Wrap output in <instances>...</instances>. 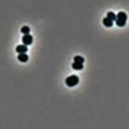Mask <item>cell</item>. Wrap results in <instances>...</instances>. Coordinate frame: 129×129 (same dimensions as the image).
I'll return each instance as SVG.
<instances>
[{
  "label": "cell",
  "mask_w": 129,
  "mask_h": 129,
  "mask_svg": "<svg viewBox=\"0 0 129 129\" xmlns=\"http://www.w3.org/2000/svg\"><path fill=\"white\" fill-rule=\"evenodd\" d=\"M126 13H123V12H119V13L116 14V17H115V22H113V23H116L118 24V26H120V27H122V26H125V24H126Z\"/></svg>",
  "instance_id": "1"
},
{
  "label": "cell",
  "mask_w": 129,
  "mask_h": 129,
  "mask_svg": "<svg viewBox=\"0 0 129 129\" xmlns=\"http://www.w3.org/2000/svg\"><path fill=\"white\" fill-rule=\"evenodd\" d=\"M79 83V78L78 76H69V78L66 79V85L69 86V88H73Z\"/></svg>",
  "instance_id": "2"
},
{
  "label": "cell",
  "mask_w": 129,
  "mask_h": 129,
  "mask_svg": "<svg viewBox=\"0 0 129 129\" xmlns=\"http://www.w3.org/2000/svg\"><path fill=\"white\" fill-rule=\"evenodd\" d=\"M22 42H23V45H26V46H30V45H32V42H33V37L30 36V35H23Z\"/></svg>",
  "instance_id": "3"
},
{
  "label": "cell",
  "mask_w": 129,
  "mask_h": 129,
  "mask_svg": "<svg viewBox=\"0 0 129 129\" xmlns=\"http://www.w3.org/2000/svg\"><path fill=\"white\" fill-rule=\"evenodd\" d=\"M27 47L29 46H26V45H20V46H16V52H17V55L19 53H27Z\"/></svg>",
  "instance_id": "4"
},
{
  "label": "cell",
  "mask_w": 129,
  "mask_h": 129,
  "mask_svg": "<svg viewBox=\"0 0 129 129\" xmlns=\"http://www.w3.org/2000/svg\"><path fill=\"white\" fill-rule=\"evenodd\" d=\"M19 60H20V62H27V53H19Z\"/></svg>",
  "instance_id": "5"
},
{
  "label": "cell",
  "mask_w": 129,
  "mask_h": 129,
  "mask_svg": "<svg viewBox=\"0 0 129 129\" xmlns=\"http://www.w3.org/2000/svg\"><path fill=\"white\" fill-rule=\"evenodd\" d=\"M103 24H105L106 27H111L112 24H113V22H112V20H109L108 17H105V19H103Z\"/></svg>",
  "instance_id": "6"
},
{
  "label": "cell",
  "mask_w": 129,
  "mask_h": 129,
  "mask_svg": "<svg viewBox=\"0 0 129 129\" xmlns=\"http://www.w3.org/2000/svg\"><path fill=\"white\" fill-rule=\"evenodd\" d=\"M72 68H73V69H76V70H80L83 68V63H76V62H73Z\"/></svg>",
  "instance_id": "7"
},
{
  "label": "cell",
  "mask_w": 129,
  "mask_h": 129,
  "mask_svg": "<svg viewBox=\"0 0 129 129\" xmlns=\"http://www.w3.org/2000/svg\"><path fill=\"white\" fill-rule=\"evenodd\" d=\"M73 62H76V63H85V57H82V56H76L73 59Z\"/></svg>",
  "instance_id": "8"
},
{
  "label": "cell",
  "mask_w": 129,
  "mask_h": 129,
  "mask_svg": "<svg viewBox=\"0 0 129 129\" xmlns=\"http://www.w3.org/2000/svg\"><path fill=\"white\" fill-rule=\"evenodd\" d=\"M106 17L109 19V20H112V22H115V17H116V14L113 13V12H109V13H108V16H106Z\"/></svg>",
  "instance_id": "9"
},
{
  "label": "cell",
  "mask_w": 129,
  "mask_h": 129,
  "mask_svg": "<svg viewBox=\"0 0 129 129\" xmlns=\"http://www.w3.org/2000/svg\"><path fill=\"white\" fill-rule=\"evenodd\" d=\"M22 33H23V35H29V33H30V27H29V26H23V27H22Z\"/></svg>",
  "instance_id": "10"
}]
</instances>
